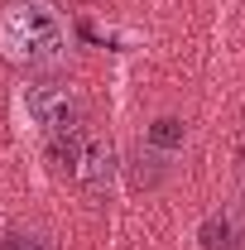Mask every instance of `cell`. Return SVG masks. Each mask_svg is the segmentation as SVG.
Listing matches in <instances>:
<instances>
[{
  "label": "cell",
  "instance_id": "6",
  "mask_svg": "<svg viewBox=\"0 0 245 250\" xmlns=\"http://www.w3.org/2000/svg\"><path fill=\"white\" fill-rule=\"evenodd\" d=\"M178 145H183V121L163 116V121H154V125H149V149L168 154V149H178Z\"/></svg>",
  "mask_w": 245,
  "mask_h": 250
},
{
  "label": "cell",
  "instance_id": "5",
  "mask_svg": "<svg viewBox=\"0 0 245 250\" xmlns=\"http://www.w3.org/2000/svg\"><path fill=\"white\" fill-rule=\"evenodd\" d=\"M48 159H53L58 173H77V159H82L77 130H72V135H53V140H48Z\"/></svg>",
  "mask_w": 245,
  "mask_h": 250
},
{
  "label": "cell",
  "instance_id": "2",
  "mask_svg": "<svg viewBox=\"0 0 245 250\" xmlns=\"http://www.w3.org/2000/svg\"><path fill=\"white\" fill-rule=\"evenodd\" d=\"M20 111H24V121H29L43 140L72 135V130L82 125V101H77L72 87H62V82H29V87L20 92Z\"/></svg>",
  "mask_w": 245,
  "mask_h": 250
},
{
  "label": "cell",
  "instance_id": "1",
  "mask_svg": "<svg viewBox=\"0 0 245 250\" xmlns=\"http://www.w3.org/2000/svg\"><path fill=\"white\" fill-rule=\"evenodd\" d=\"M0 48L10 62L24 67H62L72 53V39L48 0H20L0 15Z\"/></svg>",
  "mask_w": 245,
  "mask_h": 250
},
{
  "label": "cell",
  "instance_id": "7",
  "mask_svg": "<svg viewBox=\"0 0 245 250\" xmlns=\"http://www.w3.org/2000/svg\"><path fill=\"white\" fill-rule=\"evenodd\" d=\"M159 164H163L159 149H140V154H135V183H140V188L159 183V178H163V168H159Z\"/></svg>",
  "mask_w": 245,
  "mask_h": 250
},
{
  "label": "cell",
  "instance_id": "3",
  "mask_svg": "<svg viewBox=\"0 0 245 250\" xmlns=\"http://www.w3.org/2000/svg\"><path fill=\"white\" fill-rule=\"evenodd\" d=\"M72 178L87 188V192H106V188H111V178H116V149H111L106 140H87Z\"/></svg>",
  "mask_w": 245,
  "mask_h": 250
},
{
  "label": "cell",
  "instance_id": "8",
  "mask_svg": "<svg viewBox=\"0 0 245 250\" xmlns=\"http://www.w3.org/2000/svg\"><path fill=\"white\" fill-rule=\"evenodd\" d=\"M5 250H43V246H39L34 236H20V231H15V236H5Z\"/></svg>",
  "mask_w": 245,
  "mask_h": 250
},
{
  "label": "cell",
  "instance_id": "4",
  "mask_svg": "<svg viewBox=\"0 0 245 250\" xmlns=\"http://www.w3.org/2000/svg\"><path fill=\"white\" fill-rule=\"evenodd\" d=\"M197 241H202V250H241V231L231 217H207L197 226Z\"/></svg>",
  "mask_w": 245,
  "mask_h": 250
}]
</instances>
